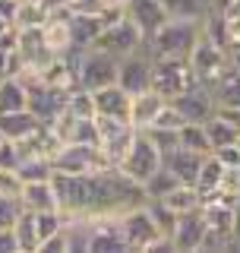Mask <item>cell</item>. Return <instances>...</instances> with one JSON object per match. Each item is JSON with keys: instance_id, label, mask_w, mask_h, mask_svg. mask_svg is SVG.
I'll return each instance as SVG.
<instances>
[{"instance_id": "cell-49", "label": "cell", "mask_w": 240, "mask_h": 253, "mask_svg": "<svg viewBox=\"0 0 240 253\" xmlns=\"http://www.w3.org/2000/svg\"><path fill=\"white\" fill-rule=\"evenodd\" d=\"M3 142H6V133H3V126H0V146H3Z\"/></svg>"}, {"instance_id": "cell-9", "label": "cell", "mask_w": 240, "mask_h": 253, "mask_svg": "<svg viewBox=\"0 0 240 253\" xmlns=\"http://www.w3.org/2000/svg\"><path fill=\"white\" fill-rule=\"evenodd\" d=\"M111 168V162L105 158L101 146H63L57 155H54V171H67V174H95Z\"/></svg>"}, {"instance_id": "cell-17", "label": "cell", "mask_w": 240, "mask_h": 253, "mask_svg": "<svg viewBox=\"0 0 240 253\" xmlns=\"http://www.w3.org/2000/svg\"><path fill=\"white\" fill-rule=\"evenodd\" d=\"M0 126H3L6 139L13 142H26L32 139L38 130H41V121H38V114L32 108H22V111H10V114H0Z\"/></svg>"}, {"instance_id": "cell-18", "label": "cell", "mask_w": 240, "mask_h": 253, "mask_svg": "<svg viewBox=\"0 0 240 253\" xmlns=\"http://www.w3.org/2000/svg\"><path fill=\"white\" fill-rule=\"evenodd\" d=\"M164 105H167V98H164V95H158L155 89L133 95V105H130V124L136 126V130H149V126L155 124L158 111H161Z\"/></svg>"}, {"instance_id": "cell-27", "label": "cell", "mask_w": 240, "mask_h": 253, "mask_svg": "<svg viewBox=\"0 0 240 253\" xmlns=\"http://www.w3.org/2000/svg\"><path fill=\"white\" fill-rule=\"evenodd\" d=\"M205 133H209V142H212V152L215 149H225V146H231V142H237L240 139V130L231 121H225V117L215 111V114L205 121Z\"/></svg>"}, {"instance_id": "cell-12", "label": "cell", "mask_w": 240, "mask_h": 253, "mask_svg": "<svg viewBox=\"0 0 240 253\" xmlns=\"http://www.w3.org/2000/svg\"><path fill=\"white\" fill-rule=\"evenodd\" d=\"M174 108L180 111L187 121H196V124H205L209 117L215 114V108H218V101H215V92L212 85H202V83H193L183 95L171 101Z\"/></svg>"}, {"instance_id": "cell-29", "label": "cell", "mask_w": 240, "mask_h": 253, "mask_svg": "<svg viewBox=\"0 0 240 253\" xmlns=\"http://www.w3.org/2000/svg\"><path fill=\"white\" fill-rule=\"evenodd\" d=\"M180 136V146L190 149V152H199V155H212V142H209V133H205V124H196V121H187L177 130Z\"/></svg>"}, {"instance_id": "cell-23", "label": "cell", "mask_w": 240, "mask_h": 253, "mask_svg": "<svg viewBox=\"0 0 240 253\" xmlns=\"http://www.w3.org/2000/svg\"><path fill=\"white\" fill-rule=\"evenodd\" d=\"M13 234H16V247H19V253H38V250H41V237H38L35 212L22 209L19 218L13 221Z\"/></svg>"}, {"instance_id": "cell-14", "label": "cell", "mask_w": 240, "mask_h": 253, "mask_svg": "<svg viewBox=\"0 0 240 253\" xmlns=\"http://www.w3.org/2000/svg\"><path fill=\"white\" fill-rule=\"evenodd\" d=\"M205 231H209V225H205L202 212H199V209L183 212V215L177 218L174 234H171V250H177V253H199Z\"/></svg>"}, {"instance_id": "cell-31", "label": "cell", "mask_w": 240, "mask_h": 253, "mask_svg": "<svg viewBox=\"0 0 240 253\" xmlns=\"http://www.w3.org/2000/svg\"><path fill=\"white\" fill-rule=\"evenodd\" d=\"M212 92H215V101H218V108H221V105H240V73L231 67L228 73L212 85Z\"/></svg>"}, {"instance_id": "cell-13", "label": "cell", "mask_w": 240, "mask_h": 253, "mask_svg": "<svg viewBox=\"0 0 240 253\" xmlns=\"http://www.w3.org/2000/svg\"><path fill=\"white\" fill-rule=\"evenodd\" d=\"M123 13H126V19H130L133 26L142 32V38H146V42L164 26L167 19H171L161 0H126V3H123Z\"/></svg>"}, {"instance_id": "cell-43", "label": "cell", "mask_w": 240, "mask_h": 253, "mask_svg": "<svg viewBox=\"0 0 240 253\" xmlns=\"http://www.w3.org/2000/svg\"><path fill=\"white\" fill-rule=\"evenodd\" d=\"M0 253H19V247H16V234H13V228H0Z\"/></svg>"}, {"instance_id": "cell-22", "label": "cell", "mask_w": 240, "mask_h": 253, "mask_svg": "<svg viewBox=\"0 0 240 253\" xmlns=\"http://www.w3.org/2000/svg\"><path fill=\"white\" fill-rule=\"evenodd\" d=\"M221 180H225V165L218 162V155H205L202 158V168H199V177H196V190L202 193V200L221 193Z\"/></svg>"}, {"instance_id": "cell-3", "label": "cell", "mask_w": 240, "mask_h": 253, "mask_svg": "<svg viewBox=\"0 0 240 253\" xmlns=\"http://www.w3.org/2000/svg\"><path fill=\"white\" fill-rule=\"evenodd\" d=\"M196 83V73L190 67V57H155L152 63V89L174 101Z\"/></svg>"}, {"instance_id": "cell-40", "label": "cell", "mask_w": 240, "mask_h": 253, "mask_svg": "<svg viewBox=\"0 0 240 253\" xmlns=\"http://www.w3.org/2000/svg\"><path fill=\"white\" fill-rule=\"evenodd\" d=\"M225 47H228V54L240 51V16H234V19L225 16Z\"/></svg>"}, {"instance_id": "cell-46", "label": "cell", "mask_w": 240, "mask_h": 253, "mask_svg": "<svg viewBox=\"0 0 240 253\" xmlns=\"http://www.w3.org/2000/svg\"><path fill=\"white\" fill-rule=\"evenodd\" d=\"M231 67H234L237 73H240V51H234V54H231Z\"/></svg>"}, {"instance_id": "cell-5", "label": "cell", "mask_w": 240, "mask_h": 253, "mask_svg": "<svg viewBox=\"0 0 240 253\" xmlns=\"http://www.w3.org/2000/svg\"><path fill=\"white\" fill-rule=\"evenodd\" d=\"M161 165H164L161 149L152 142V136H149L146 130H139V133H136V139H133V146H130V152L123 155V162H120L117 168L123 171L130 180H136V184H146V180L161 168Z\"/></svg>"}, {"instance_id": "cell-48", "label": "cell", "mask_w": 240, "mask_h": 253, "mask_svg": "<svg viewBox=\"0 0 240 253\" xmlns=\"http://www.w3.org/2000/svg\"><path fill=\"white\" fill-rule=\"evenodd\" d=\"M105 3H108V6H123L126 0H105Z\"/></svg>"}, {"instance_id": "cell-1", "label": "cell", "mask_w": 240, "mask_h": 253, "mask_svg": "<svg viewBox=\"0 0 240 253\" xmlns=\"http://www.w3.org/2000/svg\"><path fill=\"white\" fill-rule=\"evenodd\" d=\"M120 228H123V237H126V247L130 250H139V253H149V250H171L158 228L155 215H152L149 203H139V206H130L126 212H120Z\"/></svg>"}, {"instance_id": "cell-35", "label": "cell", "mask_w": 240, "mask_h": 253, "mask_svg": "<svg viewBox=\"0 0 240 253\" xmlns=\"http://www.w3.org/2000/svg\"><path fill=\"white\" fill-rule=\"evenodd\" d=\"M22 184H26V180L19 177V171L0 168V196H13V200H19V193H22Z\"/></svg>"}, {"instance_id": "cell-11", "label": "cell", "mask_w": 240, "mask_h": 253, "mask_svg": "<svg viewBox=\"0 0 240 253\" xmlns=\"http://www.w3.org/2000/svg\"><path fill=\"white\" fill-rule=\"evenodd\" d=\"M152 63H155V57H152L149 44H142L139 51H133L130 57L120 60V67H117V83L123 85L130 95L149 92V89H152Z\"/></svg>"}, {"instance_id": "cell-45", "label": "cell", "mask_w": 240, "mask_h": 253, "mask_svg": "<svg viewBox=\"0 0 240 253\" xmlns=\"http://www.w3.org/2000/svg\"><path fill=\"white\" fill-rule=\"evenodd\" d=\"M10 26H13V22H10V19H6V16H3V13H0V35H3V32H6V29H10Z\"/></svg>"}, {"instance_id": "cell-38", "label": "cell", "mask_w": 240, "mask_h": 253, "mask_svg": "<svg viewBox=\"0 0 240 253\" xmlns=\"http://www.w3.org/2000/svg\"><path fill=\"white\" fill-rule=\"evenodd\" d=\"M22 203L13 200V196H0V228H13V221L19 218Z\"/></svg>"}, {"instance_id": "cell-28", "label": "cell", "mask_w": 240, "mask_h": 253, "mask_svg": "<svg viewBox=\"0 0 240 253\" xmlns=\"http://www.w3.org/2000/svg\"><path fill=\"white\" fill-rule=\"evenodd\" d=\"M47 10L41 0H16V13H13V26L16 29H38L44 26Z\"/></svg>"}, {"instance_id": "cell-34", "label": "cell", "mask_w": 240, "mask_h": 253, "mask_svg": "<svg viewBox=\"0 0 240 253\" xmlns=\"http://www.w3.org/2000/svg\"><path fill=\"white\" fill-rule=\"evenodd\" d=\"M183 124H187V117H183L180 114V111L177 108H174L171 105V101H167V105L161 108V111H158V117H155V124H152L149 126V130H155V126H161V130H180V126Z\"/></svg>"}, {"instance_id": "cell-25", "label": "cell", "mask_w": 240, "mask_h": 253, "mask_svg": "<svg viewBox=\"0 0 240 253\" xmlns=\"http://www.w3.org/2000/svg\"><path fill=\"white\" fill-rule=\"evenodd\" d=\"M70 29H73V47H92L98 42V35L105 32V16H73L70 19Z\"/></svg>"}, {"instance_id": "cell-32", "label": "cell", "mask_w": 240, "mask_h": 253, "mask_svg": "<svg viewBox=\"0 0 240 253\" xmlns=\"http://www.w3.org/2000/svg\"><path fill=\"white\" fill-rule=\"evenodd\" d=\"M177 184H180V180L174 177V171H167L164 165H161V168H158V171L146 180V184H142V193H146V200H161V196L171 193Z\"/></svg>"}, {"instance_id": "cell-7", "label": "cell", "mask_w": 240, "mask_h": 253, "mask_svg": "<svg viewBox=\"0 0 240 253\" xmlns=\"http://www.w3.org/2000/svg\"><path fill=\"white\" fill-rule=\"evenodd\" d=\"M95 121H98V133H101V152L111 165H120L123 162V155L130 152L133 139H136V126L130 121H120V117H101L95 114Z\"/></svg>"}, {"instance_id": "cell-44", "label": "cell", "mask_w": 240, "mask_h": 253, "mask_svg": "<svg viewBox=\"0 0 240 253\" xmlns=\"http://www.w3.org/2000/svg\"><path fill=\"white\" fill-rule=\"evenodd\" d=\"M234 250H240V196H234Z\"/></svg>"}, {"instance_id": "cell-41", "label": "cell", "mask_w": 240, "mask_h": 253, "mask_svg": "<svg viewBox=\"0 0 240 253\" xmlns=\"http://www.w3.org/2000/svg\"><path fill=\"white\" fill-rule=\"evenodd\" d=\"M215 155H218V162L225 165V168H240V142H231L225 149H215Z\"/></svg>"}, {"instance_id": "cell-2", "label": "cell", "mask_w": 240, "mask_h": 253, "mask_svg": "<svg viewBox=\"0 0 240 253\" xmlns=\"http://www.w3.org/2000/svg\"><path fill=\"white\" fill-rule=\"evenodd\" d=\"M199 35H202V22L167 19L146 44H149L152 57H190Z\"/></svg>"}, {"instance_id": "cell-6", "label": "cell", "mask_w": 240, "mask_h": 253, "mask_svg": "<svg viewBox=\"0 0 240 253\" xmlns=\"http://www.w3.org/2000/svg\"><path fill=\"white\" fill-rule=\"evenodd\" d=\"M117 67H120V60L114 54L101 51V47H85V51L79 54V67H76L79 85L95 92V89H101V85L117 83Z\"/></svg>"}, {"instance_id": "cell-19", "label": "cell", "mask_w": 240, "mask_h": 253, "mask_svg": "<svg viewBox=\"0 0 240 253\" xmlns=\"http://www.w3.org/2000/svg\"><path fill=\"white\" fill-rule=\"evenodd\" d=\"M202 158L199 152H190V149L177 146L174 152L164 155V168L174 171V177L180 180V184H193L196 187V177H199V168H202Z\"/></svg>"}, {"instance_id": "cell-8", "label": "cell", "mask_w": 240, "mask_h": 253, "mask_svg": "<svg viewBox=\"0 0 240 253\" xmlns=\"http://www.w3.org/2000/svg\"><path fill=\"white\" fill-rule=\"evenodd\" d=\"M142 44H146L142 32L136 29L133 22L126 19V13H123L117 22H111V26H105V32L98 35V42H95L92 47H101V51L114 54L117 60H123V57H130L133 51H139Z\"/></svg>"}, {"instance_id": "cell-15", "label": "cell", "mask_w": 240, "mask_h": 253, "mask_svg": "<svg viewBox=\"0 0 240 253\" xmlns=\"http://www.w3.org/2000/svg\"><path fill=\"white\" fill-rule=\"evenodd\" d=\"M95 114L101 117H120V121H130V105H133V95L123 89L120 83L101 85L95 89Z\"/></svg>"}, {"instance_id": "cell-37", "label": "cell", "mask_w": 240, "mask_h": 253, "mask_svg": "<svg viewBox=\"0 0 240 253\" xmlns=\"http://www.w3.org/2000/svg\"><path fill=\"white\" fill-rule=\"evenodd\" d=\"M67 6L73 16H101L108 10L105 0H67Z\"/></svg>"}, {"instance_id": "cell-16", "label": "cell", "mask_w": 240, "mask_h": 253, "mask_svg": "<svg viewBox=\"0 0 240 253\" xmlns=\"http://www.w3.org/2000/svg\"><path fill=\"white\" fill-rule=\"evenodd\" d=\"M19 203H22V209H29V212L60 209L57 190H54V177H47V180H26V184H22V193H19Z\"/></svg>"}, {"instance_id": "cell-33", "label": "cell", "mask_w": 240, "mask_h": 253, "mask_svg": "<svg viewBox=\"0 0 240 253\" xmlns=\"http://www.w3.org/2000/svg\"><path fill=\"white\" fill-rule=\"evenodd\" d=\"M67 111L73 117H95V95H92V89L76 85L73 92H67Z\"/></svg>"}, {"instance_id": "cell-21", "label": "cell", "mask_w": 240, "mask_h": 253, "mask_svg": "<svg viewBox=\"0 0 240 253\" xmlns=\"http://www.w3.org/2000/svg\"><path fill=\"white\" fill-rule=\"evenodd\" d=\"M29 108V85L22 76H3L0 79V114Z\"/></svg>"}, {"instance_id": "cell-10", "label": "cell", "mask_w": 240, "mask_h": 253, "mask_svg": "<svg viewBox=\"0 0 240 253\" xmlns=\"http://www.w3.org/2000/svg\"><path fill=\"white\" fill-rule=\"evenodd\" d=\"M89 221V250L92 253H123L126 237L120 228V215H82Z\"/></svg>"}, {"instance_id": "cell-30", "label": "cell", "mask_w": 240, "mask_h": 253, "mask_svg": "<svg viewBox=\"0 0 240 253\" xmlns=\"http://www.w3.org/2000/svg\"><path fill=\"white\" fill-rule=\"evenodd\" d=\"M16 171H19L22 180H47V177H54V158L51 155H22Z\"/></svg>"}, {"instance_id": "cell-36", "label": "cell", "mask_w": 240, "mask_h": 253, "mask_svg": "<svg viewBox=\"0 0 240 253\" xmlns=\"http://www.w3.org/2000/svg\"><path fill=\"white\" fill-rule=\"evenodd\" d=\"M146 133L152 136V142H155V146L161 149V155L174 152V149L180 146V136H177V130H161V126H155V130H146Z\"/></svg>"}, {"instance_id": "cell-42", "label": "cell", "mask_w": 240, "mask_h": 253, "mask_svg": "<svg viewBox=\"0 0 240 253\" xmlns=\"http://www.w3.org/2000/svg\"><path fill=\"white\" fill-rule=\"evenodd\" d=\"M221 193H228V196H240V168H225Z\"/></svg>"}, {"instance_id": "cell-26", "label": "cell", "mask_w": 240, "mask_h": 253, "mask_svg": "<svg viewBox=\"0 0 240 253\" xmlns=\"http://www.w3.org/2000/svg\"><path fill=\"white\" fill-rule=\"evenodd\" d=\"M161 203L167 206V209H174L177 215H183V212H193V209L202 206V193H199L193 184H177L171 193L161 196Z\"/></svg>"}, {"instance_id": "cell-20", "label": "cell", "mask_w": 240, "mask_h": 253, "mask_svg": "<svg viewBox=\"0 0 240 253\" xmlns=\"http://www.w3.org/2000/svg\"><path fill=\"white\" fill-rule=\"evenodd\" d=\"M70 19L73 16H47L41 26V38L44 47L51 54H67L73 47V29H70Z\"/></svg>"}, {"instance_id": "cell-4", "label": "cell", "mask_w": 240, "mask_h": 253, "mask_svg": "<svg viewBox=\"0 0 240 253\" xmlns=\"http://www.w3.org/2000/svg\"><path fill=\"white\" fill-rule=\"evenodd\" d=\"M190 67H193V73H196V83L215 85L231 70V54L215 42V38H209L202 32V35L196 38L193 51H190Z\"/></svg>"}, {"instance_id": "cell-47", "label": "cell", "mask_w": 240, "mask_h": 253, "mask_svg": "<svg viewBox=\"0 0 240 253\" xmlns=\"http://www.w3.org/2000/svg\"><path fill=\"white\" fill-rule=\"evenodd\" d=\"M3 76H6V54L0 51V79H3Z\"/></svg>"}, {"instance_id": "cell-24", "label": "cell", "mask_w": 240, "mask_h": 253, "mask_svg": "<svg viewBox=\"0 0 240 253\" xmlns=\"http://www.w3.org/2000/svg\"><path fill=\"white\" fill-rule=\"evenodd\" d=\"M171 19H190V22H205L215 10L212 0H161Z\"/></svg>"}, {"instance_id": "cell-39", "label": "cell", "mask_w": 240, "mask_h": 253, "mask_svg": "<svg viewBox=\"0 0 240 253\" xmlns=\"http://www.w3.org/2000/svg\"><path fill=\"white\" fill-rule=\"evenodd\" d=\"M19 162H22V149H19V142L6 139L3 146H0V168L16 171V168H19Z\"/></svg>"}]
</instances>
